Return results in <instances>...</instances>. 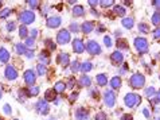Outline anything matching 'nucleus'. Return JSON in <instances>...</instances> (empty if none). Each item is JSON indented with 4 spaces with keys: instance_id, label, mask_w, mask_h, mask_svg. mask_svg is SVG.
Listing matches in <instances>:
<instances>
[{
    "instance_id": "nucleus-44",
    "label": "nucleus",
    "mask_w": 160,
    "mask_h": 120,
    "mask_svg": "<svg viewBox=\"0 0 160 120\" xmlns=\"http://www.w3.org/2000/svg\"><path fill=\"white\" fill-rule=\"evenodd\" d=\"M28 6L31 7V10H35V8H38L41 6V3L37 2V0H34V2H28Z\"/></svg>"
},
{
    "instance_id": "nucleus-59",
    "label": "nucleus",
    "mask_w": 160,
    "mask_h": 120,
    "mask_svg": "<svg viewBox=\"0 0 160 120\" xmlns=\"http://www.w3.org/2000/svg\"><path fill=\"white\" fill-rule=\"evenodd\" d=\"M155 120H160V117H158V119H155Z\"/></svg>"
},
{
    "instance_id": "nucleus-47",
    "label": "nucleus",
    "mask_w": 160,
    "mask_h": 120,
    "mask_svg": "<svg viewBox=\"0 0 160 120\" xmlns=\"http://www.w3.org/2000/svg\"><path fill=\"white\" fill-rule=\"evenodd\" d=\"M94 119H96V120H106V115H105L104 112H98V113H97L96 116H94Z\"/></svg>"
},
{
    "instance_id": "nucleus-4",
    "label": "nucleus",
    "mask_w": 160,
    "mask_h": 120,
    "mask_svg": "<svg viewBox=\"0 0 160 120\" xmlns=\"http://www.w3.org/2000/svg\"><path fill=\"white\" fill-rule=\"evenodd\" d=\"M70 41H72V38H70L69 30H61L57 34V43H59V45H68Z\"/></svg>"
},
{
    "instance_id": "nucleus-28",
    "label": "nucleus",
    "mask_w": 160,
    "mask_h": 120,
    "mask_svg": "<svg viewBox=\"0 0 160 120\" xmlns=\"http://www.w3.org/2000/svg\"><path fill=\"white\" fill-rule=\"evenodd\" d=\"M15 50L18 54H22V55H24L26 54V51H27V47H26L23 43H16V46H15Z\"/></svg>"
},
{
    "instance_id": "nucleus-21",
    "label": "nucleus",
    "mask_w": 160,
    "mask_h": 120,
    "mask_svg": "<svg viewBox=\"0 0 160 120\" xmlns=\"http://www.w3.org/2000/svg\"><path fill=\"white\" fill-rule=\"evenodd\" d=\"M96 81L97 84H98L100 86H105L106 84H108V76L104 74V73H101V74H97V77H96Z\"/></svg>"
},
{
    "instance_id": "nucleus-40",
    "label": "nucleus",
    "mask_w": 160,
    "mask_h": 120,
    "mask_svg": "<svg viewBox=\"0 0 160 120\" xmlns=\"http://www.w3.org/2000/svg\"><path fill=\"white\" fill-rule=\"evenodd\" d=\"M98 4L101 7H104V8H106V7H109V6H112L113 4V2L112 0H101V2H98Z\"/></svg>"
},
{
    "instance_id": "nucleus-51",
    "label": "nucleus",
    "mask_w": 160,
    "mask_h": 120,
    "mask_svg": "<svg viewBox=\"0 0 160 120\" xmlns=\"http://www.w3.org/2000/svg\"><path fill=\"white\" fill-rule=\"evenodd\" d=\"M155 96H156V99L153 100V103H155V104H159V103H160V91H158Z\"/></svg>"
},
{
    "instance_id": "nucleus-15",
    "label": "nucleus",
    "mask_w": 160,
    "mask_h": 120,
    "mask_svg": "<svg viewBox=\"0 0 160 120\" xmlns=\"http://www.w3.org/2000/svg\"><path fill=\"white\" fill-rule=\"evenodd\" d=\"M57 62L61 65V66H63V68H68V66L70 65V57L68 53H59L58 57H57Z\"/></svg>"
},
{
    "instance_id": "nucleus-10",
    "label": "nucleus",
    "mask_w": 160,
    "mask_h": 120,
    "mask_svg": "<svg viewBox=\"0 0 160 120\" xmlns=\"http://www.w3.org/2000/svg\"><path fill=\"white\" fill-rule=\"evenodd\" d=\"M4 76H6L7 80H10V81H14V80L18 78V72H16V69L12 65H7L6 66V70H4Z\"/></svg>"
},
{
    "instance_id": "nucleus-26",
    "label": "nucleus",
    "mask_w": 160,
    "mask_h": 120,
    "mask_svg": "<svg viewBox=\"0 0 160 120\" xmlns=\"http://www.w3.org/2000/svg\"><path fill=\"white\" fill-rule=\"evenodd\" d=\"M113 11H114V14L118 15V16H125V8H124L122 6H120V4H117V6H114L113 7Z\"/></svg>"
},
{
    "instance_id": "nucleus-53",
    "label": "nucleus",
    "mask_w": 160,
    "mask_h": 120,
    "mask_svg": "<svg viewBox=\"0 0 160 120\" xmlns=\"http://www.w3.org/2000/svg\"><path fill=\"white\" fill-rule=\"evenodd\" d=\"M143 113H144V116H145L147 119H149V117H151V113H149V111L147 109V108H144V109H143Z\"/></svg>"
},
{
    "instance_id": "nucleus-16",
    "label": "nucleus",
    "mask_w": 160,
    "mask_h": 120,
    "mask_svg": "<svg viewBox=\"0 0 160 120\" xmlns=\"http://www.w3.org/2000/svg\"><path fill=\"white\" fill-rule=\"evenodd\" d=\"M94 29H96V24H94V22H92V20L83 22L82 26H81V30H82L83 34H90Z\"/></svg>"
},
{
    "instance_id": "nucleus-2",
    "label": "nucleus",
    "mask_w": 160,
    "mask_h": 120,
    "mask_svg": "<svg viewBox=\"0 0 160 120\" xmlns=\"http://www.w3.org/2000/svg\"><path fill=\"white\" fill-rule=\"evenodd\" d=\"M129 84L132 88H135V89H140V88H143L145 85V77L144 74L141 73H135L131 76L129 78Z\"/></svg>"
},
{
    "instance_id": "nucleus-9",
    "label": "nucleus",
    "mask_w": 160,
    "mask_h": 120,
    "mask_svg": "<svg viewBox=\"0 0 160 120\" xmlns=\"http://www.w3.org/2000/svg\"><path fill=\"white\" fill-rule=\"evenodd\" d=\"M24 81H26V84H27V85L34 86L35 81H37V73H35L32 69L26 70V72H24Z\"/></svg>"
},
{
    "instance_id": "nucleus-34",
    "label": "nucleus",
    "mask_w": 160,
    "mask_h": 120,
    "mask_svg": "<svg viewBox=\"0 0 160 120\" xmlns=\"http://www.w3.org/2000/svg\"><path fill=\"white\" fill-rule=\"evenodd\" d=\"M139 31L143 34H148L149 33V26L147 23H139Z\"/></svg>"
},
{
    "instance_id": "nucleus-60",
    "label": "nucleus",
    "mask_w": 160,
    "mask_h": 120,
    "mask_svg": "<svg viewBox=\"0 0 160 120\" xmlns=\"http://www.w3.org/2000/svg\"><path fill=\"white\" fill-rule=\"evenodd\" d=\"M0 7H2V2H0Z\"/></svg>"
},
{
    "instance_id": "nucleus-19",
    "label": "nucleus",
    "mask_w": 160,
    "mask_h": 120,
    "mask_svg": "<svg viewBox=\"0 0 160 120\" xmlns=\"http://www.w3.org/2000/svg\"><path fill=\"white\" fill-rule=\"evenodd\" d=\"M10 61V53H8L7 49L0 47V62L2 64H7Z\"/></svg>"
},
{
    "instance_id": "nucleus-32",
    "label": "nucleus",
    "mask_w": 160,
    "mask_h": 120,
    "mask_svg": "<svg viewBox=\"0 0 160 120\" xmlns=\"http://www.w3.org/2000/svg\"><path fill=\"white\" fill-rule=\"evenodd\" d=\"M144 93H145V96H147V97H148V99L151 100V97H153L155 95H156V89H155L153 86H149V88H147Z\"/></svg>"
},
{
    "instance_id": "nucleus-22",
    "label": "nucleus",
    "mask_w": 160,
    "mask_h": 120,
    "mask_svg": "<svg viewBox=\"0 0 160 120\" xmlns=\"http://www.w3.org/2000/svg\"><path fill=\"white\" fill-rule=\"evenodd\" d=\"M110 86H112V89H120L121 88V78L118 77V76H116V77H113L112 80H110Z\"/></svg>"
},
{
    "instance_id": "nucleus-25",
    "label": "nucleus",
    "mask_w": 160,
    "mask_h": 120,
    "mask_svg": "<svg viewBox=\"0 0 160 120\" xmlns=\"http://www.w3.org/2000/svg\"><path fill=\"white\" fill-rule=\"evenodd\" d=\"M121 24H122L125 29L129 30V29L133 27V24H135V20H133V18H131V16H129V18H124V19L121 20Z\"/></svg>"
},
{
    "instance_id": "nucleus-45",
    "label": "nucleus",
    "mask_w": 160,
    "mask_h": 120,
    "mask_svg": "<svg viewBox=\"0 0 160 120\" xmlns=\"http://www.w3.org/2000/svg\"><path fill=\"white\" fill-rule=\"evenodd\" d=\"M6 27H7V30H8V31H14V30H15V27H16V24H15V22H8Z\"/></svg>"
},
{
    "instance_id": "nucleus-35",
    "label": "nucleus",
    "mask_w": 160,
    "mask_h": 120,
    "mask_svg": "<svg viewBox=\"0 0 160 120\" xmlns=\"http://www.w3.org/2000/svg\"><path fill=\"white\" fill-rule=\"evenodd\" d=\"M37 73L39 74V76H44L47 73V69H46V66L44 65H42V64H39L38 66H37Z\"/></svg>"
},
{
    "instance_id": "nucleus-24",
    "label": "nucleus",
    "mask_w": 160,
    "mask_h": 120,
    "mask_svg": "<svg viewBox=\"0 0 160 120\" xmlns=\"http://www.w3.org/2000/svg\"><path fill=\"white\" fill-rule=\"evenodd\" d=\"M73 15L75 18L83 16V15H85V8H83L82 6H74L73 7Z\"/></svg>"
},
{
    "instance_id": "nucleus-30",
    "label": "nucleus",
    "mask_w": 160,
    "mask_h": 120,
    "mask_svg": "<svg viewBox=\"0 0 160 120\" xmlns=\"http://www.w3.org/2000/svg\"><path fill=\"white\" fill-rule=\"evenodd\" d=\"M44 46L47 47V49H46L47 51H52V50H55V47H57L55 43L52 42L51 39H46V41H44Z\"/></svg>"
},
{
    "instance_id": "nucleus-46",
    "label": "nucleus",
    "mask_w": 160,
    "mask_h": 120,
    "mask_svg": "<svg viewBox=\"0 0 160 120\" xmlns=\"http://www.w3.org/2000/svg\"><path fill=\"white\" fill-rule=\"evenodd\" d=\"M69 29H70V31H73V33H78V31H79V26L77 23H72Z\"/></svg>"
},
{
    "instance_id": "nucleus-38",
    "label": "nucleus",
    "mask_w": 160,
    "mask_h": 120,
    "mask_svg": "<svg viewBox=\"0 0 160 120\" xmlns=\"http://www.w3.org/2000/svg\"><path fill=\"white\" fill-rule=\"evenodd\" d=\"M28 92H30V96H31V97H32V96H38V95H39V88L34 85V86L30 88Z\"/></svg>"
},
{
    "instance_id": "nucleus-27",
    "label": "nucleus",
    "mask_w": 160,
    "mask_h": 120,
    "mask_svg": "<svg viewBox=\"0 0 160 120\" xmlns=\"http://www.w3.org/2000/svg\"><path fill=\"white\" fill-rule=\"evenodd\" d=\"M44 100L46 101H54L55 100V92L52 89H47L44 93Z\"/></svg>"
},
{
    "instance_id": "nucleus-7",
    "label": "nucleus",
    "mask_w": 160,
    "mask_h": 120,
    "mask_svg": "<svg viewBox=\"0 0 160 120\" xmlns=\"http://www.w3.org/2000/svg\"><path fill=\"white\" fill-rule=\"evenodd\" d=\"M35 109H37V112L39 115H43V116L50 112V107H48L47 101L44 100V99H41L37 104H35Z\"/></svg>"
},
{
    "instance_id": "nucleus-43",
    "label": "nucleus",
    "mask_w": 160,
    "mask_h": 120,
    "mask_svg": "<svg viewBox=\"0 0 160 120\" xmlns=\"http://www.w3.org/2000/svg\"><path fill=\"white\" fill-rule=\"evenodd\" d=\"M78 96H79L78 92H73L72 95H70V97H69V101H70V103H74V101L78 99Z\"/></svg>"
},
{
    "instance_id": "nucleus-63",
    "label": "nucleus",
    "mask_w": 160,
    "mask_h": 120,
    "mask_svg": "<svg viewBox=\"0 0 160 120\" xmlns=\"http://www.w3.org/2000/svg\"><path fill=\"white\" fill-rule=\"evenodd\" d=\"M159 78H160V76H159Z\"/></svg>"
},
{
    "instance_id": "nucleus-49",
    "label": "nucleus",
    "mask_w": 160,
    "mask_h": 120,
    "mask_svg": "<svg viewBox=\"0 0 160 120\" xmlns=\"http://www.w3.org/2000/svg\"><path fill=\"white\" fill-rule=\"evenodd\" d=\"M152 6H153V8H156L158 12H160V0H153Z\"/></svg>"
},
{
    "instance_id": "nucleus-50",
    "label": "nucleus",
    "mask_w": 160,
    "mask_h": 120,
    "mask_svg": "<svg viewBox=\"0 0 160 120\" xmlns=\"http://www.w3.org/2000/svg\"><path fill=\"white\" fill-rule=\"evenodd\" d=\"M24 55L27 57V58H32V57H34V50H32V49H28V50L26 51Z\"/></svg>"
},
{
    "instance_id": "nucleus-36",
    "label": "nucleus",
    "mask_w": 160,
    "mask_h": 120,
    "mask_svg": "<svg viewBox=\"0 0 160 120\" xmlns=\"http://www.w3.org/2000/svg\"><path fill=\"white\" fill-rule=\"evenodd\" d=\"M70 69H72V72H73V73L79 72V62H78L77 60L73 61V62H72V66H70Z\"/></svg>"
},
{
    "instance_id": "nucleus-29",
    "label": "nucleus",
    "mask_w": 160,
    "mask_h": 120,
    "mask_svg": "<svg viewBox=\"0 0 160 120\" xmlns=\"http://www.w3.org/2000/svg\"><path fill=\"white\" fill-rule=\"evenodd\" d=\"M117 49L118 50H128V43L125 39H117Z\"/></svg>"
},
{
    "instance_id": "nucleus-58",
    "label": "nucleus",
    "mask_w": 160,
    "mask_h": 120,
    "mask_svg": "<svg viewBox=\"0 0 160 120\" xmlns=\"http://www.w3.org/2000/svg\"><path fill=\"white\" fill-rule=\"evenodd\" d=\"M0 99H2V91H0Z\"/></svg>"
},
{
    "instance_id": "nucleus-41",
    "label": "nucleus",
    "mask_w": 160,
    "mask_h": 120,
    "mask_svg": "<svg viewBox=\"0 0 160 120\" xmlns=\"http://www.w3.org/2000/svg\"><path fill=\"white\" fill-rule=\"evenodd\" d=\"M3 112L6 113V115H11V113H12L11 105H10V104H4V107H3Z\"/></svg>"
},
{
    "instance_id": "nucleus-42",
    "label": "nucleus",
    "mask_w": 160,
    "mask_h": 120,
    "mask_svg": "<svg viewBox=\"0 0 160 120\" xmlns=\"http://www.w3.org/2000/svg\"><path fill=\"white\" fill-rule=\"evenodd\" d=\"M152 35H153V39H156V41H160V27L155 29L153 33H152Z\"/></svg>"
},
{
    "instance_id": "nucleus-12",
    "label": "nucleus",
    "mask_w": 160,
    "mask_h": 120,
    "mask_svg": "<svg viewBox=\"0 0 160 120\" xmlns=\"http://www.w3.org/2000/svg\"><path fill=\"white\" fill-rule=\"evenodd\" d=\"M110 61H112V64L113 65H116V66H120V65H122V62H124V55H122V53L121 51H113L112 54H110Z\"/></svg>"
},
{
    "instance_id": "nucleus-1",
    "label": "nucleus",
    "mask_w": 160,
    "mask_h": 120,
    "mask_svg": "<svg viewBox=\"0 0 160 120\" xmlns=\"http://www.w3.org/2000/svg\"><path fill=\"white\" fill-rule=\"evenodd\" d=\"M141 96L136 95V93H127L125 97H124V104H125L128 108H133V107L141 104Z\"/></svg>"
},
{
    "instance_id": "nucleus-31",
    "label": "nucleus",
    "mask_w": 160,
    "mask_h": 120,
    "mask_svg": "<svg viewBox=\"0 0 160 120\" xmlns=\"http://www.w3.org/2000/svg\"><path fill=\"white\" fill-rule=\"evenodd\" d=\"M19 35L22 39H27V35H28V30L26 26H20L19 27Z\"/></svg>"
},
{
    "instance_id": "nucleus-39",
    "label": "nucleus",
    "mask_w": 160,
    "mask_h": 120,
    "mask_svg": "<svg viewBox=\"0 0 160 120\" xmlns=\"http://www.w3.org/2000/svg\"><path fill=\"white\" fill-rule=\"evenodd\" d=\"M11 15V8H3L2 11H0V18H7Z\"/></svg>"
},
{
    "instance_id": "nucleus-55",
    "label": "nucleus",
    "mask_w": 160,
    "mask_h": 120,
    "mask_svg": "<svg viewBox=\"0 0 160 120\" xmlns=\"http://www.w3.org/2000/svg\"><path fill=\"white\" fill-rule=\"evenodd\" d=\"M37 35H38V31L37 30H35V29H32V30H31V38H37Z\"/></svg>"
},
{
    "instance_id": "nucleus-48",
    "label": "nucleus",
    "mask_w": 160,
    "mask_h": 120,
    "mask_svg": "<svg viewBox=\"0 0 160 120\" xmlns=\"http://www.w3.org/2000/svg\"><path fill=\"white\" fill-rule=\"evenodd\" d=\"M104 43H105V46L110 47L112 46V38L110 37H104Z\"/></svg>"
},
{
    "instance_id": "nucleus-54",
    "label": "nucleus",
    "mask_w": 160,
    "mask_h": 120,
    "mask_svg": "<svg viewBox=\"0 0 160 120\" xmlns=\"http://www.w3.org/2000/svg\"><path fill=\"white\" fill-rule=\"evenodd\" d=\"M105 30H106V29H105V26H104V24H100V26H98V29H97V33H104Z\"/></svg>"
},
{
    "instance_id": "nucleus-56",
    "label": "nucleus",
    "mask_w": 160,
    "mask_h": 120,
    "mask_svg": "<svg viewBox=\"0 0 160 120\" xmlns=\"http://www.w3.org/2000/svg\"><path fill=\"white\" fill-rule=\"evenodd\" d=\"M98 2H96V0H89V6H97Z\"/></svg>"
},
{
    "instance_id": "nucleus-17",
    "label": "nucleus",
    "mask_w": 160,
    "mask_h": 120,
    "mask_svg": "<svg viewBox=\"0 0 160 120\" xmlns=\"http://www.w3.org/2000/svg\"><path fill=\"white\" fill-rule=\"evenodd\" d=\"M39 61H41V64L46 66L47 64H50V54H48L47 50H43L41 51V54H39Z\"/></svg>"
},
{
    "instance_id": "nucleus-52",
    "label": "nucleus",
    "mask_w": 160,
    "mask_h": 120,
    "mask_svg": "<svg viewBox=\"0 0 160 120\" xmlns=\"http://www.w3.org/2000/svg\"><path fill=\"white\" fill-rule=\"evenodd\" d=\"M121 120H133V117H132V115H122Z\"/></svg>"
},
{
    "instance_id": "nucleus-13",
    "label": "nucleus",
    "mask_w": 160,
    "mask_h": 120,
    "mask_svg": "<svg viewBox=\"0 0 160 120\" xmlns=\"http://www.w3.org/2000/svg\"><path fill=\"white\" fill-rule=\"evenodd\" d=\"M75 120H89V112L86 108H83V107H79V108L75 109Z\"/></svg>"
},
{
    "instance_id": "nucleus-18",
    "label": "nucleus",
    "mask_w": 160,
    "mask_h": 120,
    "mask_svg": "<svg viewBox=\"0 0 160 120\" xmlns=\"http://www.w3.org/2000/svg\"><path fill=\"white\" fill-rule=\"evenodd\" d=\"M78 84H79V86H83V88H89L92 85V80H90V77L89 76H86V74H83V76H81V78L78 80Z\"/></svg>"
},
{
    "instance_id": "nucleus-14",
    "label": "nucleus",
    "mask_w": 160,
    "mask_h": 120,
    "mask_svg": "<svg viewBox=\"0 0 160 120\" xmlns=\"http://www.w3.org/2000/svg\"><path fill=\"white\" fill-rule=\"evenodd\" d=\"M73 50L77 54H81V53L85 51V43H83L82 39H79V38L73 39Z\"/></svg>"
},
{
    "instance_id": "nucleus-23",
    "label": "nucleus",
    "mask_w": 160,
    "mask_h": 120,
    "mask_svg": "<svg viewBox=\"0 0 160 120\" xmlns=\"http://www.w3.org/2000/svg\"><path fill=\"white\" fill-rule=\"evenodd\" d=\"M65 89H66V84L63 81H58L54 85V89H52V91H54L55 93H58V95H61V93L65 92Z\"/></svg>"
},
{
    "instance_id": "nucleus-11",
    "label": "nucleus",
    "mask_w": 160,
    "mask_h": 120,
    "mask_svg": "<svg viewBox=\"0 0 160 120\" xmlns=\"http://www.w3.org/2000/svg\"><path fill=\"white\" fill-rule=\"evenodd\" d=\"M61 23H62V19L59 16H48L46 20V26L48 29H57L61 26Z\"/></svg>"
},
{
    "instance_id": "nucleus-20",
    "label": "nucleus",
    "mask_w": 160,
    "mask_h": 120,
    "mask_svg": "<svg viewBox=\"0 0 160 120\" xmlns=\"http://www.w3.org/2000/svg\"><path fill=\"white\" fill-rule=\"evenodd\" d=\"M92 69H93V64L90 61H85L83 64L79 65V72H82L83 74H86L88 72H90Z\"/></svg>"
},
{
    "instance_id": "nucleus-8",
    "label": "nucleus",
    "mask_w": 160,
    "mask_h": 120,
    "mask_svg": "<svg viewBox=\"0 0 160 120\" xmlns=\"http://www.w3.org/2000/svg\"><path fill=\"white\" fill-rule=\"evenodd\" d=\"M19 19H20L22 23H23V26L24 24H31L35 20V14L32 11H23L19 15Z\"/></svg>"
},
{
    "instance_id": "nucleus-6",
    "label": "nucleus",
    "mask_w": 160,
    "mask_h": 120,
    "mask_svg": "<svg viewBox=\"0 0 160 120\" xmlns=\"http://www.w3.org/2000/svg\"><path fill=\"white\" fill-rule=\"evenodd\" d=\"M85 49L88 50L89 54H92V55H98V54H101V46L96 41H89L86 43Z\"/></svg>"
},
{
    "instance_id": "nucleus-61",
    "label": "nucleus",
    "mask_w": 160,
    "mask_h": 120,
    "mask_svg": "<svg viewBox=\"0 0 160 120\" xmlns=\"http://www.w3.org/2000/svg\"><path fill=\"white\" fill-rule=\"evenodd\" d=\"M0 120H3V119H2V117H0Z\"/></svg>"
},
{
    "instance_id": "nucleus-37",
    "label": "nucleus",
    "mask_w": 160,
    "mask_h": 120,
    "mask_svg": "<svg viewBox=\"0 0 160 120\" xmlns=\"http://www.w3.org/2000/svg\"><path fill=\"white\" fill-rule=\"evenodd\" d=\"M34 45H35V39L34 38H27V39H26V43H24V46L26 47H30V49H32L34 47Z\"/></svg>"
},
{
    "instance_id": "nucleus-3",
    "label": "nucleus",
    "mask_w": 160,
    "mask_h": 120,
    "mask_svg": "<svg viewBox=\"0 0 160 120\" xmlns=\"http://www.w3.org/2000/svg\"><path fill=\"white\" fill-rule=\"evenodd\" d=\"M133 45H135L136 50L140 53V54H145V53H148V49H149V45H148V41H147L145 38H136L135 42H133Z\"/></svg>"
},
{
    "instance_id": "nucleus-33",
    "label": "nucleus",
    "mask_w": 160,
    "mask_h": 120,
    "mask_svg": "<svg viewBox=\"0 0 160 120\" xmlns=\"http://www.w3.org/2000/svg\"><path fill=\"white\" fill-rule=\"evenodd\" d=\"M152 23L155 24V26H158V27H160V12H155V14L152 15Z\"/></svg>"
},
{
    "instance_id": "nucleus-57",
    "label": "nucleus",
    "mask_w": 160,
    "mask_h": 120,
    "mask_svg": "<svg viewBox=\"0 0 160 120\" xmlns=\"http://www.w3.org/2000/svg\"><path fill=\"white\" fill-rule=\"evenodd\" d=\"M121 74H124V73H127V65H124L122 66V69H121V72H120Z\"/></svg>"
},
{
    "instance_id": "nucleus-62",
    "label": "nucleus",
    "mask_w": 160,
    "mask_h": 120,
    "mask_svg": "<svg viewBox=\"0 0 160 120\" xmlns=\"http://www.w3.org/2000/svg\"><path fill=\"white\" fill-rule=\"evenodd\" d=\"M14 120H18V119H14Z\"/></svg>"
},
{
    "instance_id": "nucleus-5",
    "label": "nucleus",
    "mask_w": 160,
    "mask_h": 120,
    "mask_svg": "<svg viewBox=\"0 0 160 120\" xmlns=\"http://www.w3.org/2000/svg\"><path fill=\"white\" fill-rule=\"evenodd\" d=\"M104 103L108 108H113L116 104V93L113 91H106L104 93Z\"/></svg>"
}]
</instances>
